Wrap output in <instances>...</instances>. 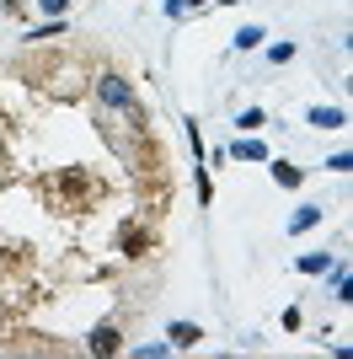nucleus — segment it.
<instances>
[{
	"instance_id": "obj_6",
	"label": "nucleus",
	"mask_w": 353,
	"mask_h": 359,
	"mask_svg": "<svg viewBox=\"0 0 353 359\" xmlns=\"http://www.w3.org/2000/svg\"><path fill=\"white\" fill-rule=\"evenodd\" d=\"M273 182H279V188H300V166L279 161V166H273Z\"/></svg>"
},
{
	"instance_id": "obj_2",
	"label": "nucleus",
	"mask_w": 353,
	"mask_h": 359,
	"mask_svg": "<svg viewBox=\"0 0 353 359\" xmlns=\"http://www.w3.org/2000/svg\"><path fill=\"white\" fill-rule=\"evenodd\" d=\"M91 354H118V348H123V332H118V322H102V327L91 332Z\"/></svg>"
},
{
	"instance_id": "obj_11",
	"label": "nucleus",
	"mask_w": 353,
	"mask_h": 359,
	"mask_svg": "<svg viewBox=\"0 0 353 359\" xmlns=\"http://www.w3.org/2000/svg\"><path fill=\"white\" fill-rule=\"evenodd\" d=\"M268 60H273V65H284V60H294V43H279V48H268Z\"/></svg>"
},
{
	"instance_id": "obj_8",
	"label": "nucleus",
	"mask_w": 353,
	"mask_h": 359,
	"mask_svg": "<svg viewBox=\"0 0 353 359\" xmlns=\"http://www.w3.org/2000/svg\"><path fill=\"white\" fill-rule=\"evenodd\" d=\"M123 247L139 257V252H150V236H145V231H123Z\"/></svg>"
},
{
	"instance_id": "obj_10",
	"label": "nucleus",
	"mask_w": 353,
	"mask_h": 359,
	"mask_svg": "<svg viewBox=\"0 0 353 359\" xmlns=\"http://www.w3.org/2000/svg\"><path fill=\"white\" fill-rule=\"evenodd\" d=\"M235 43H241V48H257V43H263V27H241V32H235Z\"/></svg>"
},
{
	"instance_id": "obj_4",
	"label": "nucleus",
	"mask_w": 353,
	"mask_h": 359,
	"mask_svg": "<svg viewBox=\"0 0 353 359\" xmlns=\"http://www.w3.org/2000/svg\"><path fill=\"white\" fill-rule=\"evenodd\" d=\"M310 123H321V129H342V107H316V113H310Z\"/></svg>"
},
{
	"instance_id": "obj_1",
	"label": "nucleus",
	"mask_w": 353,
	"mask_h": 359,
	"mask_svg": "<svg viewBox=\"0 0 353 359\" xmlns=\"http://www.w3.org/2000/svg\"><path fill=\"white\" fill-rule=\"evenodd\" d=\"M97 91H102V102H107V107H118V113L129 118L134 135H145V129H150V123H145V107H139V97L129 91V81H118V75H102V81H97Z\"/></svg>"
},
{
	"instance_id": "obj_5",
	"label": "nucleus",
	"mask_w": 353,
	"mask_h": 359,
	"mask_svg": "<svg viewBox=\"0 0 353 359\" xmlns=\"http://www.w3.org/2000/svg\"><path fill=\"white\" fill-rule=\"evenodd\" d=\"M321 220V204H305V210H294V220H289V231H310V225Z\"/></svg>"
},
{
	"instance_id": "obj_7",
	"label": "nucleus",
	"mask_w": 353,
	"mask_h": 359,
	"mask_svg": "<svg viewBox=\"0 0 353 359\" xmlns=\"http://www.w3.org/2000/svg\"><path fill=\"white\" fill-rule=\"evenodd\" d=\"M230 156H241V161H263L268 150L257 145V140H235V150H230Z\"/></svg>"
},
{
	"instance_id": "obj_12",
	"label": "nucleus",
	"mask_w": 353,
	"mask_h": 359,
	"mask_svg": "<svg viewBox=\"0 0 353 359\" xmlns=\"http://www.w3.org/2000/svg\"><path fill=\"white\" fill-rule=\"evenodd\" d=\"M38 6H43L48 16H59V11H64V6H70V0H38Z\"/></svg>"
},
{
	"instance_id": "obj_3",
	"label": "nucleus",
	"mask_w": 353,
	"mask_h": 359,
	"mask_svg": "<svg viewBox=\"0 0 353 359\" xmlns=\"http://www.w3.org/2000/svg\"><path fill=\"white\" fill-rule=\"evenodd\" d=\"M166 338H172V348H193L198 338H204V327H193V322H172V327H166Z\"/></svg>"
},
{
	"instance_id": "obj_9",
	"label": "nucleus",
	"mask_w": 353,
	"mask_h": 359,
	"mask_svg": "<svg viewBox=\"0 0 353 359\" xmlns=\"http://www.w3.org/2000/svg\"><path fill=\"white\" fill-rule=\"evenodd\" d=\"M326 263H332V257H326V252H305V257H300V269H305V273H321Z\"/></svg>"
}]
</instances>
